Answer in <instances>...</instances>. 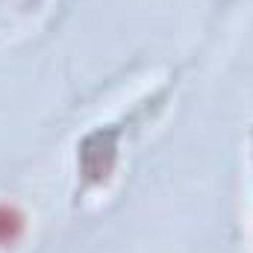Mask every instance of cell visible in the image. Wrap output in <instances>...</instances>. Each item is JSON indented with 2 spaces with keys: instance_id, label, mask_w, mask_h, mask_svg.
<instances>
[{
  "instance_id": "obj_1",
  "label": "cell",
  "mask_w": 253,
  "mask_h": 253,
  "mask_svg": "<svg viewBox=\"0 0 253 253\" xmlns=\"http://www.w3.org/2000/svg\"><path fill=\"white\" fill-rule=\"evenodd\" d=\"M21 230H24V218H21V212L12 209V206H0V245L15 242V239L21 236Z\"/></svg>"
}]
</instances>
